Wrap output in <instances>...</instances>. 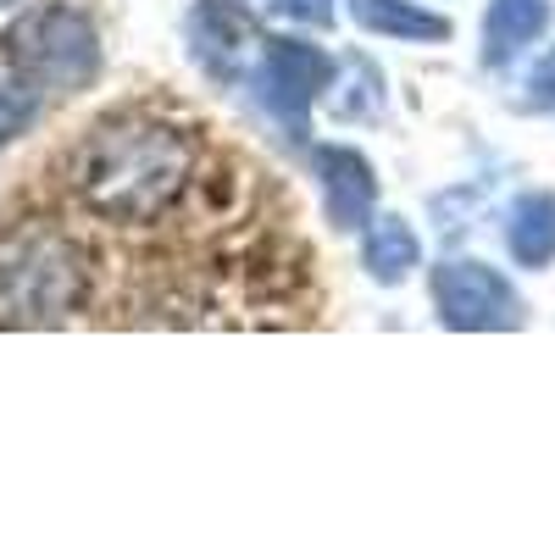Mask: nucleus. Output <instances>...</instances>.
I'll list each match as a JSON object with an SVG mask.
<instances>
[{"instance_id":"obj_8","label":"nucleus","mask_w":555,"mask_h":555,"mask_svg":"<svg viewBox=\"0 0 555 555\" xmlns=\"http://www.w3.org/2000/svg\"><path fill=\"white\" fill-rule=\"evenodd\" d=\"M544 28H550V0H489V17H483V62L500 67V62L522 56Z\"/></svg>"},{"instance_id":"obj_2","label":"nucleus","mask_w":555,"mask_h":555,"mask_svg":"<svg viewBox=\"0 0 555 555\" xmlns=\"http://www.w3.org/2000/svg\"><path fill=\"white\" fill-rule=\"evenodd\" d=\"M89 300V256L56 222L0 234V328H56Z\"/></svg>"},{"instance_id":"obj_10","label":"nucleus","mask_w":555,"mask_h":555,"mask_svg":"<svg viewBox=\"0 0 555 555\" xmlns=\"http://www.w3.org/2000/svg\"><path fill=\"white\" fill-rule=\"evenodd\" d=\"M416 261H423V245H416L411 222L384 217V222L366 228V240H361V267H366V278H378V284H400V278H411Z\"/></svg>"},{"instance_id":"obj_13","label":"nucleus","mask_w":555,"mask_h":555,"mask_svg":"<svg viewBox=\"0 0 555 555\" xmlns=\"http://www.w3.org/2000/svg\"><path fill=\"white\" fill-rule=\"evenodd\" d=\"M345 83L356 89V95H334V112L339 117H378L384 112V89H378V67L350 56L345 62Z\"/></svg>"},{"instance_id":"obj_7","label":"nucleus","mask_w":555,"mask_h":555,"mask_svg":"<svg viewBox=\"0 0 555 555\" xmlns=\"http://www.w3.org/2000/svg\"><path fill=\"white\" fill-rule=\"evenodd\" d=\"M245 44H250V23L245 12L222 7V0H201L190 12V51L211 78H234L245 62Z\"/></svg>"},{"instance_id":"obj_16","label":"nucleus","mask_w":555,"mask_h":555,"mask_svg":"<svg viewBox=\"0 0 555 555\" xmlns=\"http://www.w3.org/2000/svg\"><path fill=\"white\" fill-rule=\"evenodd\" d=\"M0 7H12V0H0Z\"/></svg>"},{"instance_id":"obj_9","label":"nucleus","mask_w":555,"mask_h":555,"mask_svg":"<svg viewBox=\"0 0 555 555\" xmlns=\"http://www.w3.org/2000/svg\"><path fill=\"white\" fill-rule=\"evenodd\" d=\"M505 250L517 267H550L555 261V195H522L505 211Z\"/></svg>"},{"instance_id":"obj_12","label":"nucleus","mask_w":555,"mask_h":555,"mask_svg":"<svg viewBox=\"0 0 555 555\" xmlns=\"http://www.w3.org/2000/svg\"><path fill=\"white\" fill-rule=\"evenodd\" d=\"M39 95L44 89H34L28 78H0V145H12V139H23L34 128Z\"/></svg>"},{"instance_id":"obj_5","label":"nucleus","mask_w":555,"mask_h":555,"mask_svg":"<svg viewBox=\"0 0 555 555\" xmlns=\"http://www.w3.org/2000/svg\"><path fill=\"white\" fill-rule=\"evenodd\" d=\"M434 306L444 328L461 334H489V328H517L522 300L505 278L483 261H444L434 272Z\"/></svg>"},{"instance_id":"obj_6","label":"nucleus","mask_w":555,"mask_h":555,"mask_svg":"<svg viewBox=\"0 0 555 555\" xmlns=\"http://www.w3.org/2000/svg\"><path fill=\"white\" fill-rule=\"evenodd\" d=\"M317 178H322V206H328V222L339 234H356L366 228V211L378 201V178L366 167L361 151L350 145H322L317 151Z\"/></svg>"},{"instance_id":"obj_14","label":"nucleus","mask_w":555,"mask_h":555,"mask_svg":"<svg viewBox=\"0 0 555 555\" xmlns=\"http://www.w3.org/2000/svg\"><path fill=\"white\" fill-rule=\"evenodd\" d=\"M284 17H295V23H311V28H328L334 23V0H272Z\"/></svg>"},{"instance_id":"obj_11","label":"nucleus","mask_w":555,"mask_h":555,"mask_svg":"<svg viewBox=\"0 0 555 555\" xmlns=\"http://www.w3.org/2000/svg\"><path fill=\"white\" fill-rule=\"evenodd\" d=\"M350 17L366 28V34H389V39H444L450 23L439 12H423L411 0H350Z\"/></svg>"},{"instance_id":"obj_15","label":"nucleus","mask_w":555,"mask_h":555,"mask_svg":"<svg viewBox=\"0 0 555 555\" xmlns=\"http://www.w3.org/2000/svg\"><path fill=\"white\" fill-rule=\"evenodd\" d=\"M533 101L555 112V51H550V56L533 67Z\"/></svg>"},{"instance_id":"obj_1","label":"nucleus","mask_w":555,"mask_h":555,"mask_svg":"<svg viewBox=\"0 0 555 555\" xmlns=\"http://www.w3.org/2000/svg\"><path fill=\"white\" fill-rule=\"evenodd\" d=\"M195 178H201V133L151 112H122L95 122L67 162L73 201L89 217L117 228L167 222L190 201Z\"/></svg>"},{"instance_id":"obj_3","label":"nucleus","mask_w":555,"mask_h":555,"mask_svg":"<svg viewBox=\"0 0 555 555\" xmlns=\"http://www.w3.org/2000/svg\"><path fill=\"white\" fill-rule=\"evenodd\" d=\"M0 51H7V67L17 78H28L34 89H56V95L89 89V78L101 73V34L89 23V12L67 7V0L28 7L7 28Z\"/></svg>"},{"instance_id":"obj_4","label":"nucleus","mask_w":555,"mask_h":555,"mask_svg":"<svg viewBox=\"0 0 555 555\" xmlns=\"http://www.w3.org/2000/svg\"><path fill=\"white\" fill-rule=\"evenodd\" d=\"M328 56L306 39H267V51L256 62V95H261V112L284 128L289 139L306 133L311 122V101L328 89Z\"/></svg>"}]
</instances>
